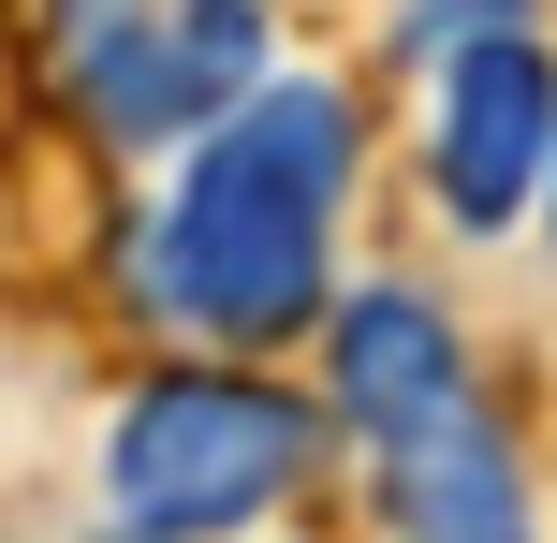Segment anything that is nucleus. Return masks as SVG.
I'll use <instances>...</instances> for the list:
<instances>
[{"label":"nucleus","mask_w":557,"mask_h":543,"mask_svg":"<svg viewBox=\"0 0 557 543\" xmlns=\"http://www.w3.org/2000/svg\"><path fill=\"white\" fill-rule=\"evenodd\" d=\"M543 235H557V162H543Z\"/></svg>","instance_id":"obj_9"},{"label":"nucleus","mask_w":557,"mask_h":543,"mask_svg":"<svg viewBox=\"0 0 557 543\" xmlns=\"http://www.w3.org/2000/svg\"><path fill=\"white\" fill-rule=\"evenodd\" d=\"M308 456H323L308 397H278L250 368H162V382H133L117 427H103V499H117V529L221 543V529L278 515V499L308 485Z\"/></svg>","instance_id":"obj_2"},{"label":"nucleus","mask_w":557,"mask_h":543,"mask_svg":"<svg viewBox=\"0 0 557 543\" xmlns=\"http://www.w3.org/2000/svg\"><path fill=\"white\" fill-rule=\"evenodd\" d=\"M543 162H557V59L529 45V29L441 45V103H425V192H441V221L455 235L529 221Z\"/></svg>","instance_id":"obj_3"},{"label":"nucleus","mask_w":557,"mask_h":543,"mask_svg":"<svg viewBox=\"0 0 557 543\" xmlns=\"http://www.w3.org/2000/svg\"><path fill=\"white\" fill-rule=\"evenodd\" d=\"M323 368H337V411H352L367 441H396L411 411L470 397V368H455V323L425 309V294H396V280H367V294H337V309H323Z\"/></svg>","instance_id":"obj_5"},{"label":"nucleus","mask_w":557,"mask_h":543,"mask_svg":"<svg viewBox=\"0 0 557 543\" xmlns=\"http://www.w3.org/2000/svg\"><path fill=\"white\" fill-rule=\"evenodd\" d=\"M45 74L103 147H191L206 103L176 74V0H45Z\"/></svg>","instance_id":"obj_4"},{"label":"nucleus","mask_w":557,"mask_h":543,"mask_svg":"<svg viewBox=\"0 0 557 543\" xmlns=\"http://www.w3.org/2000/svg\"><path fill=\"white\" fill-rule=\"evenodd\" d=\"M411 543H529V529H411Z\"/></svg>","instance_id":"obj_8"},{"label":"nucleus","mask_w":557,"mask_h":543,"mask_svg":"<svg viewBox=\"0 0 557 543\" xmlns=\"http://www.w3.org/2000/svg\"><path fill=\"white\" fill-rule=\"evenodd\" d=\"M382 499H396V529H529L513 441H499V411H470V397L411 411V427L382 441Z\"/></svg>","instance_id":"obj_6"},{"label":"nucleus","mask_w":557,"mask_h":543,"mask_svg":"<svg viewBox=\"0 0 557 543\" xmlns=\"http://www.w3.org/2000/svg\"><path fill=\"white\" fill-rule=\"evenodd\" d=\"M133 543H162V529H133Z\"/></svg>","instance_id":"obj_10"},{"label":"nucleus","mask_w":557,"mask_h":543,"mask_svg":"<svg viewBox=\"0 0 557 543\" xmlns=\"http://www.w3.org/2000/svg\"><path fill=\"white\" fill-rule=\"evenodd\" d=\"M352 88L323 74H264L250 103H221L176 162V192L147 206L133 235V280L176 338H221V353H278L337 309V206H352Z\"/></svg>","instance_id":"obj_1"},{"label":"nucleus","mask_w":557,"mask_h":543,"mask_svg":"<svg viewBox=\"0 0 557 543\" xmlns=\"http://www.w3.org/2000/svg\"><path fill=\"white\" fill-rule=\"evenodd\" d=\"M176 74H191V103H250L264 88V0H176Z\"/></svg>","instance_id":"obj_7"}]
</instances>
